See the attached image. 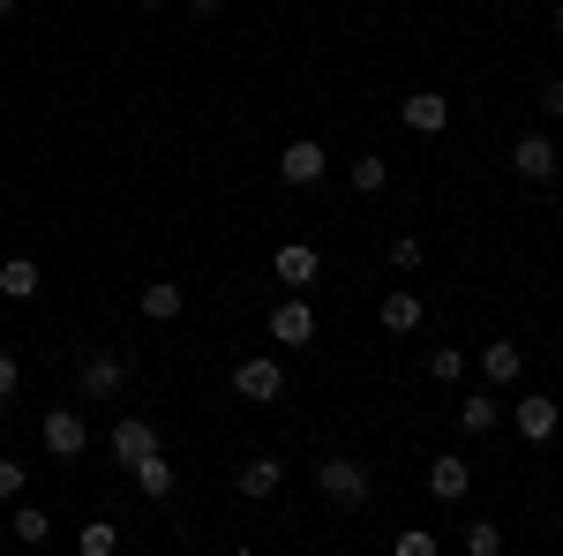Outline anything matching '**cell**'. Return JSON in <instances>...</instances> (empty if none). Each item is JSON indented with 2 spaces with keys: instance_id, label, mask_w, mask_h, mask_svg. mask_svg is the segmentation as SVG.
Masks as SVG:
<instances>
[{
  "instance_id": "1",
  "label": "cell",
  "mask_w": 563,
  "mask_h": 556,
  "mask_svg": "<svg viewBox=\"0 0 563 556\" xmlns=\"http://www.w3.org/2000/svg\"><path fill=\"white\" fill-rule=\"evenodd\" d=\"M316 497L323 504H339V512H368V497H376V473L346 459V451H323L316 459Z\"/></svg>"
},
{
  "instance_id": "2",
  "label": "cell",
  "mask_w": 563,
  "mask_h": 556,
  "mask_svg": "<svg viewBox=\"0 0 563 556\" xmlns=\"http://www.w3.org/2000/svg\"><path fill=\"white\" fill-rule=\"evenodd\" d=\"M129 377H135V361L113 353V346H90L84 361H76V391H84V399H121Z\"/></svg>"
},
{
  "instance_id": "3",
  "label": "cell",
  "mask_w": 563,
  "mask_h": 556,
  "mask_svg": "<svg viewBox=\"0 0 563 556\" xmlns=\"http://www.w3.org/2000/svg\"><path fill=\"white\" fill-rule=\"evenodd\" d=\"M263 324H271V339L286 346V353H294V346H316V331H323V316H316V301H308V294H278Z\"/></svg>"
},
{
  "instance_id": "4",
  "label": "cell",
  "mask_w": 563,
  "mask_h": 556,
  "mask_svg": "<svg viewBox=\"0 0 563 556\" xmlns=\"http://www.w3.org/2000/svg\"><path fill=\"white\" fill-rule=\"evenodd\" d=\"M38 436H45V451H53V459H84V451H90V422H84V406H45Z\"/></svg>"
},
{
  "instance_id": "5",
  "label": "cell",
  "mask_w": 563,
  "mask_h": 556,
  "mask_svg": "<svg viewBox=\"0 0 563 556\" xmlns=\"http://www.w3.org/2000/svg\"><path fill=\"white\" fill-rule=\"evenodd\" d=\"M271 279H278L286 294H308V286L323 279V257H316L308 241H278V249H271Z\"/></svg>"
},
{
  "instance_id": "6",
  "label": "cell",
  "mask_w": 563,
  "mask_h": 556,
  "mask_svg": "<svg viewBox=\"0 0 563 556\" xmlns=\"http://www.w3.org/2000/svg\"><path fill=\"white\" fill-rule=\"evenodd\" d=\"M233 391H241L249 406H278V399H286V369H278L271 353H249V361L233 369Z\"/></svg>"
},
{
  "instance_id": "7",
  "label": "cell",
  "mask_w": 563,
  "mask_h": 556,
  "mask_svg": "<svg viewBox=\"0 0 563 556\" xmlns=\"http://www.w3.org/2000/svg\"><path fill=\"white\" fill-rule=\"evenodd\" d=\"M511 428H519L526 444H556V428H563V406L549 399V391H526L519 406H511Z\"/></svg>"
},
{
  "instance_id": "8",
  "label": "cell",
  "mask_w": 563,
  "mask_h": 556,
  "mask_svg": "<svg viewBox=\"0 0 563 556\" xmlns=\"http://www.w3.org/2000/svg\"><path fill=\"white\" fill-rule=\"evenodd\" d=\"M398 121H406V129L413 135H443L451 129V98H443V90H406V98H398Z\"/></svg>"
},
{
  "instance_id": "9",
  "label": "cell",
  "mask_w": 563,
  "mask_h": 556,
  "mask_svg": "<svg viewBox=\"0 0 563 556\" xmlns=\"http://www.w3.org/2000/svg\"><path fill=\"white\" fill-rule=\"evenodd\" d=\"M323 173H331V151H323V143H286V151H278V181H286V188H316Z\"/></svg>"
},
{
  "instance_id": "10",
  "label": "cell",
  "mask_w": 563,
  "mask_h": 556,
  "mask_svg": "<svg viewBox=\"0 0 563 556\" xmlns=\"http://www.w3.org/2000/svg\"><path fill=\"white\" fill-rule=\"evenodd\" d=\"M106 451H113V467L129 473L143 451H158V428L143 422V414H121V422H113V436H106Z\"/></svg>"
},
{
  "instance_id": "11",
  "label": "cell",
  "mask_w": 563,
  "mask_h": 556,
  "mask_svg": "<svg viewBox=\"0 0 563 556\" xmlns=\"http://www.w3.org/2000/svg\"><path fill=\"white\" fill-rule=\"evenodd\" d=\"M233 489H241L249 504H271V497L286 489V459H271V451H256V459H241V473H233Z\"/></svg>"
},
{
  "instance_id": "12",
  "label": "cell",
  "mask_w": 563,
  "mask_h": 556,
  "mask_svg": "<svg viewBox=\"0 0 563 556\" xmlns=\"http://www.w3.org/2000/svg\"><path fill=\"white\" fill-rule=\"evenodd\" d=\"M511 173H519V181H541V188H549V181H556V143H549L541 129H526L519 143H511Z\"/></svg>"
},
{
  "instance_id": "13",
  "label": "cell",
  "mask_w": 563,
  "mask_h": 556,
  "mask_svg": "<svg viewBox=\"0 0 563 556\" xmlns=\"http://www.w3.org/2000/svg\"><path fill=\"white\" fill-rule=\"evenodd\" d=\"M129 481H135V497H151V504H166V497L180 489V473H174V459H166V444H158V451H143V459L129 467Z\"/></svg>"
},
{
  "instance_id": "14",
  "label": "cell",
  "mask_w": 563,
  "mask_h": 556,
  "mask_svg": "<svg viewBox=\"0 0 563 556\" xmlns=\"http://www.w3.org/2000/svg\"><path fill=\"white\" fill-rule=\"evenodd\" d=\"M466 489H474V467H466L459 451H443V459H429V497H435V504H459Z\"/></svg>"
},
{
  "instance_id": "15",
  "label": "cell",
  "mask_w": 563,
  "mask_h": 556,
  "mask_svg": "<svg viewBox=\"0 0 563 556\" xmlns=\"http://www.w3.org/2000/svg\"><path fill=\"white\" fill-rule=\"evenodd\" d=\"M376 324H384L390 339H413V331L429 324V316H421V294H406V286H398V294H384V308H376Z\"/></svg>"
},
{
  "instance_id": "16",
  "label": "cell",
  "mask_w": 563,
  "mask_h": 556,
  "mask_svg": "<svg viewBox=\"0 0 563 556\" xmlns=\"http://www.w3.org/2000/svg\"><path fill=\"white\" fill-rule=\"evenodd\" d=\"M481 377H488V384H519V377H526L519 339H488V346H481Z\"/></svg>"
},
{
  "instance_id": "17",
  "label": "cell",
  "mask_w": 563,
  "mask_h": 556,
  "mask_svg": "<svg viewBox=\"0 0 563 556\" xmlns=\"http://www.w3.org/2000/svg\"><path fill=\"white\" fill-rule=\"evenodd\" d=\"M459 428H466V436H496V428H504V406H496L488 391H474V399L459 406Z\"/></svg>"
},
{
  "instance_id": "18",
  "label": "cell",
  "mask_w": 563,
  "mask_h": 556,
  "mask_svg": "<svg viewBox=\"0 0 563 556\" xmlns=\"http://www.w3.org/2000/svg\"><path fill=\"white\" fill-rule=\"evenodd\" d=\"M31 294H38V263L8 257V263H0V301H31Z\"/></svg>"
},
{
  "instance_id": "19",
  "label": "cell",
  "mask_w": 563,
  "mask_h": 556,
  "mask_svg": "<svg viewBox=\"0 0 563 556\" xmlns=\"http://www.w3.org/2000/svg\"><path fill=\"white\" fill-rule=\"evenodd\" d=\"M8 534H15L23 549H38L45 534H53V512H45V504H15V519H8Z\"/></svg>"
},
{
  "instance_id": "20",
  "label": "cell",
  "mask_w": 563,
  "mask_h": 556,
  "mask_svg": "<svg viewBox=\"0 0 563 556\" xmlns=\"http://www.w3.org/2000/svg\"><path fill=\"white\" fill-rule=\"evenodd\" d=\"M346 181H353V196H384V188H390V166L376 159V151H361V159L346 166Z\"/></svg>"
},
{
  "instance_id": "21",
  "label": "cell",
  "mask_w": 563,
  "mask_h": 556,
  "mask_svg": "<svg viewBox=\"0 0 563 556\" xmlns=\"http://www.w3.org/2000/svg\"><path fill=\"white\" fill-rule=\"evenodd\" d=\"M143 316H151V324H174L180 316V286L174 279H151V286H143Z\"/></svg>"
},
{
  "instance_id": "22",
  "label": "cell",
  "mask_w": 563,
  "mask_h": 556,
  "mask_svg": "<svg viewBox=\"0 0 563 556\" xmlns=\"http://www.w3.org/2000/svg\"><path fill=\"white\" fill-rule=\"evenodd\" d=\"M76 549H84V556H113V549H121V526H113V519H90L84 534H76Z\"/></svg>"
},
{
  "instance_id": "23",
  "label": "cell",
  "mask_w": 563,
  "mask_h": 556,
  "mask_svg": "<svg viewBox=\"0 0 563 556\" xmlns=\"http://www.w3.org/2000/svg\"><path fill=\"white\" fill-rule=\"evenodd\" d=\"M459 377H466V353H459V346H435L429 353V384H459Z\"/></svg>"
},
{
  "instance_id": "24",
  "label": "cell",
  "mask_w": 563,
  "mask_h": 556,
  "mask_svg": "<svg viewBox=\"0 0 563 556\" xmlns=\"http://www.w3.org/2000/svg\"><path fill=\"white\" fill-rule=\"evenodd\" d=\"M466 556H504V526L474 519V526H466Z\"/></svg>"
},
{
  "instance_id": "25",
  "label": "cell",
  "mask_w": 563,
  "mask_h": 556,
  "mask_svg": "<svg viewBox=\"0 0 563 556\" xmlns=\"http://www.w3.org/2000/svg\"><path fill=\"white\" fill-rule=\"evenodd\" d=\"M23 489H31V467L0 451V504H8V497H23Z\"/></svg>"
},
{
  "instance_id": "26",
  "label": "cell",
  "mask_w": 563,
  "mask_h": 556,
  "mask_svg": "<svg viewBox=\"0 0 563 556\" xmlns=\"http://www.w3.org/2000/svg\"><path fill=\"white\" fill-rule=\"evenodd\" d=\"M384 263H390V271H421V241H413V233H398V241L384 249Z\"/></svg>"
},
{
  "instance_id": "27",
  "label": "cell",
  "mask_w": 563,
  "mask_h": 556,
  "mask_svg": "<svg viewBox=\"0 0 563 556\" xmlns=\"http://www.w3.org/2000/svg\"><path fill=\"white\" fill-rule=\"evenodd\" d=\"M390 549H398V556H435V549H443V542H435L429 526H406V534H398Z\"/></svg>"
},
{
  "instance_id": "28",
  "label": "cell",
  "mask_w": 563,
  "mask_h": 556,
  "mask_svg": "<svg viewBox=\"0 0 563 556\" xmlns=\"http://www.w3.org/2000/svg\"><path fill=\"white\" fill-rule=\"evenodd\" d=\"M15 391H23V361H15V353H0V406H8Z\"/></svg>"
},
{
  "instance_id": "29",
  "label": "cell",
  "mask_w": 563,
  "mask_h": 556,
  "mask_svg": "<svg viewBox=\"0 0 563 556\" xmlns=\"http://www.w3.org/2000/svg\"><path fill=\"white\" fill-rule=\"evenodd\" d=\"M541 113L563 121V76H541Z\"/></svg>"
},
{
  "instance_id": "30",
  "label": "cell",
  "mask_w": 563,
  "mask_h": 556,
  "mask_svg": "<svg viewBox=\"0 0 563 556\" xmlns=\"http://www.w3.org/2000/svg\"><path fill=\"white\" fill-rule=\"evenodd\" d=\"M188 8H196V15H218V8H225V0H188Z\"/></svg>"
},
{
  "instance_id": "31",
  "label": "cell",
  "mask_w": 563,
  "mask_h": 556,
  "mask_svg": "<svg viewBox=\"0 0 563 556\" xmlns=\"http://www.w3.org/2000/svg\"><path fill=\"white\" fill-rule=\"evenodd\" d=\"M549 31H556V39H563V0H556V15H549Z\"/></svg>"
},
{
  "instance_id": "32",
  "label": "cell",
  "mask_w": 563,
  "mask_h": 556,
  "mask_svg": "<svg viewBox=\"0 0 563 556\" xmlns=\"http://www.w3.org/2000/svg\"><path fill=\"white\" fill-rule=\"evenodd\" d=\"M8 15H15V0H0V23H8Z\"/></svg>"
},
{
  "instance_id": "33",
  "label": "cell",
  "mask_w": 563,
  "mask_h": 556,
  "mask_svg": "<svg viewBox=\"0 0 563 556\" xmlns=\"http://www.w3.org/2000/svg\"><path fill=\"white\" fill-rule=\"evenodd\" d=\"M135 8H166V0H135Z\"/></svg>"
},
{
  "instance_id": "34",
  "label": "cell",
  "mask_w": 563,
  "mask_h": 556,
  "mask_svg": "<svg viewBox=\"0 0 563 556\" xmlns=\"http://www.w3.org/2000/svg\"><path fill=\"white\" fill-rule=\"evenodd\" d=\"M556 361H563V346H556Z\"/></svg>"
}]
</instances>
